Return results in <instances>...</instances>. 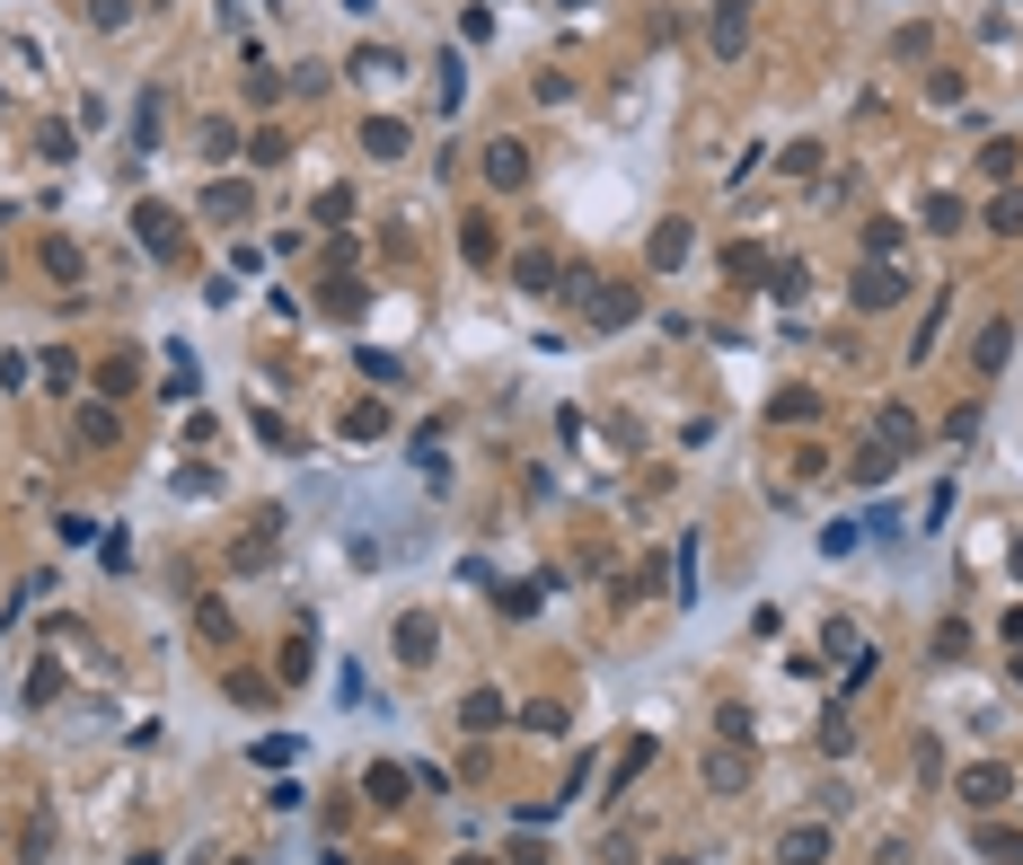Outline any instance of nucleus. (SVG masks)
<instances>
[{
	"label": "nucleus",
	"mask_w": 1023,
	"mask_h": 865,
	"mask_svg": "<svg viewBox=\"0 0 1023 865\" xmlns=\"http://www.w3.org/2000/svg\"><path fill=\"white\" fill-rule=\"evenodd\" d=\"M274 548H283V512L265 503V512L247 521V539L229 548V574H265V566H274Z\"/></svg>",
	"instance_id": "1"
},
{
	"label": "nucleus",
	"mask_w": 1023,
	"mask_h": 865,
	"mask_svg": "<svg viewBox=\"0 0 1023 865\" xmlns=\"http://www.w3.org/2000/svg\"><path fill=\"white\" fill-rule=\"evenodd\" d=\"M901 301H909V274H901L892 256L856 265V309H901Z\"/></svg>",
	"instance_id": "2"
},
{
	"label": "nucleus",
	"mask_w": 1023,
	"mask_h": 865,
	"mask_svg": "<svg viewBox=\"0 0 1023 865\" xmlns=\"http://www.w3.org/2000/svg\"><path fill=\"white\" fill-rule=\"evenodd\" d=\"M406 786H415V768H397V759H371V768H362V804H380V813H397Z\"/></svg>",
	"instance_id": "3"
},
{
	"label": "nucleus",
	"mask_w": 1023,
	"mask_h": 865,
	"mask_svg": "<svg viewBox=\"0 0 1023 865\" xmlns=\"http://www.w3.org/2000/svg\"><path fill=\"white\" fill-rule=\"evenodd\" d=\"M132 230H141L150 256H186V230H177V213H168V204H141V213H132Z\"/></svg>",
	"instance_id": "4"
},
{
	"label": "nucleus",
	"mask_w": 1023,
	"mask_h": 865,
	"mask_svg": "<svg viewBox=\"0 0 1023 865\" xmlns=\"http://www.w3.org/2000/svg\"><path fill=\"white\" fill-rule=\"evenodd\" d=\"M557 274H565V265H557L548 247H521V256H512V292H548Z\"/></svg>",
	"instance_id": "5"
},
{
	"label": "nucleus",
	"mask_w": 1023,
	"mask_h": 865,
	"mask_svg": "<svg viewBox=\"0 0 1023 865\" xmlns=\"http://www.w3.org/2000/svg\"><path fill=\"white\" fill-rule=\"evenodd\" d=\"M459 725H468V734H494V725H512V707H503L494 689H468V698H459Z\"/></svg>",
	"instance_id": "6"
},
{
	"label": "nucleus",
	"mask_w": 1023,
	"mask_h": 865,
	"mask_svg": "<svg viewBox=\"0 0 1023 865\" xmlns=\"http://www.w3.org/2000/svg\"><path fill=\"white\" fill-rule=\"evenodd\" d=\"M820 857H829V830H820V822H803V830L777 839V865H820Z\"/></svg>",
	"instance_id": "7"
},
{
	"label": "nucleus",
	"mask_w": 1023,
	"mask_h": 865,
	"mask_svg": "<svg viewBox=\"0 0 1023 865\" xmlns=\"http://www.w3.org/2000/svg\"><path fill=\"white\" fill-rule=\"evenodd\" d=\"M433 636H442L433 610H406V618H397V653H406V662H433Z\"/></svg>",
	"instance_id": "8"
},
{
	"label": "nucleus",
	"mask_w": 1023,
	"mask_h": 865,
	"mask_svg": "<svg viewBox=\"0 0 1023 865\" xmlns=\"http://www.w3.org/2000/svg\"><path fill=\"white\" fill-rule=\"evenodd\" d=\"M874 442L909 460V451H917V415H909V406H883V415H874Z\"/></svg>",
	"instance_id": "9"
},
{
	"label": "nucleus",
	"mask_w": 1023,
	"mask_h": 865,
	"mask_svg": "<svg viewBox=\"0 0 1023 865\" xmlns=\"http://www.w3.org/2000/svg\"><path fill=\"white\" fill-rule=\"evenodd\" d=\"M80 442H89V451H115V442H124V424H115V406H107V397H98V406L80 397Z\"/></svg>",
	"instance_id": "10"
},
{
	"label": "nucleus",
	"mask_w": 1023,
	"mask_h": 865,
	"mask_svg": "<svg viewBox=\"0 0 1023 865\" xmlns=\"http://www.w3.org/2000/svg\"><path fill=\"white\" fill-rule=\"evenodd\" d=\"M980 222H988V230H997V239H1023V186H997V195H988V213H980Z\"/></svg>",
	"instance_id": "11"
},
{
	"label": "nucleus",
	"mask_w": 1023,
	"mask_h": 865,
	"mask_svg": "<svg viewBox=\"0 0 1023 865\" xmlns=\"http://www.w3.org/2000/svg\"><path fill=\"white\" fill-rule=\"evenodd\" d=\"M485 177H494V186H521V177H530V150H521V141H485Z\"/></svg>",
	"instance_id": "12"
},
{
	"label": "nucleus",
	"mask_w": 1023,
	"mask_h": 865,
	"mask_svg": "<svg viewBox=\"0 0 1023 865\" xmlns=\"http://www.w3.org/2000/svg\"><path fill=\"white\" fill-rule=\"evenodd\" d=\"M1006 786H1015V777H1006V768H997V759H980V768H971V777H962V795H971V804H980V813H988V804H1006Z\"/></svg>",
	"instance_id": "13"
},
{
	"label": "nucleus",
	"mask_w": 1023,
	"mask_h": 865,
	"mask_svg": "<svg viewBox=\"0 0 1023 865\" xmlns=\"http://www.w3.org/2000/svg\"><path fill=\"white\" fill-rule=\"evenodd\" d=\"M362 150H371V159H406V124H397V116H371V124H362Z\"/></svg>",
	"instance_id": "14"
},
{
	"label": "nucleus",
	"mask_w": 1023,
	"mask_h": 865,
	"mask_svg": "<svg viewBox=\"0 0 1023 865\" xmlns=\"http://www.w3.org/2000/svg\"><path fill=\"white\" fill-rule=\"evenodd\" d=\"M591 292H600V301H591L600 327H627V318H636V292H627V283H591Z\"/></svg>",
	"instance_id": "15"
},
{
	"label": "nucleus",
	"mask_w": 1023,
	"mask_h": 865,
	"mask_svg": "<svg viewBox=\"0 0 1023 865\" xmlns=\"http://www.w3.org/2000/svg\"><path fill=\"white\" fill-rule=\"evenodd\" d=\"M1006 363H1015V327L997 318V327H980V371L997 380V371H1006Z\"/></svg>",
	"instance_id": "16"
},
{
	"label": "nucleus",
	"mask_w": 1023,
	"mask_h": 865,
	"mask_svg": "<svg viewBox=\"0 0 1023 865\" xmlns=\"http://www.w3.org/2000/svg\"><path fill=\"white\" fill-rule=\"evenodd\" d=\"M132 150H159V89L132 98Z\"/></svg>",
	"instance_id": "17"
},
{
	"label": "nucleus",
	"mask_w": 1023,
	"mask_h": 865,
	"mask_svg": "<svg viewBox=\"0 0 1023 865\" xmlns=\"http://www.w3.org/2000/svg\"><path fill=\"white\" fill-rule=\"evenodd\" d=\"M980 857L988 865H1023V830H997V822H988V830H980Z\"/></svg>",
	"instance_id": "18"
},
{
	"label": "nucleus",
	"mask_w": 1023,
	"mask_h": 865,
	"mask_svg": "<svg viewBox=\"0 0 1023 865\" xmlns=\"http://www.w3.org/2000/svg\"><path fill=\"white\" fill-rule=\"evenodd\" d=\"M892 469H901V451H883V442H874V451H856V486H883Z\"/></svg>",
	"instance_id": "19"
},
{
	"label": "nucleus",
	"mask_w": 1023,
	"mask_h": 865,
	"mask_svg": "<svg viewBox=\"0 0 1023 865\" xmlns=\"http://www.w3.org/2000/svg\"><path fill=\"white\" fill-rule=\"evenodd\" d=\"M45 274H53V283H80V247H71V239H45Z\"/></svg>",
	"instance_id": "20"
},
{
	"label": "nucleus",
	"mask_w": 1023,
	"mask_h": 865,
	"mask_svg": "<svg viewBox=\"0 0 1023 865\" xmlns=\"http://www.w3.org/2000/svg\"><path fill=\"white\" fill-rule=\"evenodd\" d=\"M688 256V222H662V230H653V265H680Z\"/></svg>",
	"instance_id": "21"
},
{
	"label": "nucleus",
	"mask_w": 1023,
	"mask_h": 865,
	"mask_svg": "<svg viewBox=\"0 0 1023 865\" xmlns=\"http://www.w3.org/2000/svg\"><path fill=\"white\" fill-rule=\"evenodd\" d=\"M53 698H62V671L36 662V671H27V707H53Z\"/></svg>",
	"instance_id": "22"
},
{
	"label": "nucleus",
	"mask_w": 1023,
	"mask_h": 865,
	"mask_svg": "<svg viewBox=\"0 0 1023 865\" xmlns=\"http://www.w3.org/2000/svg\"><path fill=\"white\" fill-rule=\"evenodd\" d=\"M292 759H301V741H292V734H265V741H256V768H292Z\"/></svg>",
	"instance_id": "23"
},
{
	"label": "nucleus",
	"mask_w": 1023,
	"mask_h": 865,
	"mask_svg": "<svg viewBox=\"0 0 1023 865\" xmlns=\"http://www.w3.org/2000/svg\"><path fill=\"white\" fill-rule=\"evenodd\" d=\"M459 256H468V265H494V230H485V222H468V230H459Z\"/></svg>",
	"instance_id": "24"
},
{
	"label": "nucleus",
	"mask_w": 1023,
	"mask_h": 865,
	"mask_svg": "<svg viewBox=\"0 0 1023 865\" xmlns=\"http://www.w3.org/2000/svg\"><path fill=\"white\" fill-rule=\"evenodd\" d=\"M935 653H944V662H962V653H971V627H962V618H944V627H935Z\"/></svg>",
	"instance_id": "25"
},
{
	"label": "nucleus",
	"mask_w": 1023,
	"mask_h": 865,
	"mask_svg": "<svg viewBox=\"0 0 1023 865\" xmlns=\"http://www.w3.org/2000/svg\"><path fill=\"white\" fill-rule=\"evenodd\" d=\"M521 725H530V734H565V707H557V698H539V707H521Z\"/></svg>",
	"instance_id": "26"
},
{
	"label": "nucleus",
	"mask_w": 1023,
	"mask_h": 865,
	"mask_svg": "<svg viewBox=\"0 0 1023 865\" xmlns=\"http://www.w3.org/2000/svg\"><path fill=\"white\" fill-rule=\"evenodd\" d=\"M362 371H371V380H380V389H397V380H406V363H397V354H380V345H371V354H362Z\"/></svg>",
	"instance_id": "27"
},
{
	"label": "nucleus",
	"mask_w": 1023,
	"mask_h": 865,
	"mask_svg": "<svg viewBox=\"0 0 1023 865\" xmlns=\"http://www.w3.org/2000/svg\"><path fill=\"white\" fill-rule=\"evenodd\" d=\"M344 433H353V442H371V433H388V415H380V406H353V415H344Z\"/></svg>",
	"instance_id": "28"
},
{
	"label": "nucleus",
	"mask_w": 1023,
	"mask_h": 865,
	"mask_svg": "<svg viewBox=\"0 0 1023 865\" xmlns=\"http://www.w3.org/2000/svg\"><path fill=\"white\" fill-rule=\"evenodd\" d=\"M741 777H750V768H741V759H724V750H715V768H706V786H715V795H732V786H741Z\"/></svg>",
	"instance_id": "29"
},
{
	"label": "nucleus",
	"mask_w": 1023,
	"mask_h": 865,
	"mask_svg": "<svg viewBox=\"0 0 1023 865\" xmlns=\"http://www.w3.org/2000/svg\"><path fill=\"white\" fill-rule=\"evenodd\" d=\"M1015 159H1023L1015 141H988V150H980V168H988V177H1015Z\"/></svg>",
	"instance_id": "30"
},
{
	"label": "nucleus",
	"mask_w": 1023,
	"mask_h": 865,
	"mask_svg": "<svg viewBox=\"0 0 1023 865\" xmlns=\"http://www.w3.org/2000/svg\"><path fill=\"white\" fill-rule=\"evenodd\" d=\"M89 18L98 27H132V0H89Z\"/></svg>",
	"instance_id": "31"
},
{
	"label": "nucleus",
	"mask_w": 1023,
	"mask_h": 865,
	"mask_svg": "<svg viewBox=\"0 0 1023 865\" xmlns=\"http://www.w3.org/2000/svg\"><path fill=\"white\" fill-rule=\"evenodd\" d=\"M512 865H548V848H512Z\"/></svg>",
	"instance_id": "32"
},
{
	"label": "nucleus",
	"mask_w": 1023,
	"mask_h": 865,
	"mask_svg": "<svg viewBox=\"0 0 1023 865\" xmlns=\"http://www.w3.org/2000/svg\"><path fill=\"white\" fill-rule=\"evenodd\" d=\"M565 9H591V0H565Z\"/></svg>",
	"instance_id": "33"
},
{
	"label": "nucleus",
	"mask_w": 1023,
	"mask_h": 865,
	"mask_svg": "<svg viewBox=\"0 0 1023 865\" xmlns=\"http://www.w3.org/2000/svg\"><path fill=\"white\" fill-rule=\"evenodd\" d=\"M1015 680H1023V653H1015Z\"/></svg>",
	"instance_id": "34"
},
{
	"label": "nucleus",
	"mask_w": 1023,
	"mask_h": 865,
	"mask_svg": "<svg viewBox=\"0 0 1023 865\" xmlns=\"http://www.w3.org/2000/svg\"><path fill=\"white\" fill-rule=\"evenodd\" d=\"M671 865H688V857H671Z\"/></svg>",
	"instance_id": "35"
}]
</instances>
